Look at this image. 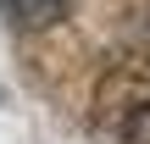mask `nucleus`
Returning a JSON list of instances; mask_svg holds the SVG:
<instances>
[{
  "label": "nucleus",
  "mask_w": 150,
  "mask_h": 144,
  "mask_svg": "<svg viewBox=\"0 0 150 144\" xmlns=\"http://www.w3.org/2000/svg\"><path fill=\"white\" fill-rule=\"evenodd\" d=\"M22 28H56L67 11H72V0H0Z\"/></svg>",
  "instance_id": "obj_2"
},
{
  "label": "nucleus",
  "mask_w": 150,
  "mask_h": 144,
  "mask_svg": "<svg viewBox=\"0 0 150 144\" xmlns=\"http://www.w3.org/2000/svg\"><path fill=\"white\" fill-rule=\"evenodd\" d=\"M89 122L106 144H150V61H111L95 78Z\"/></svg>",
  "instance_id": "obj_1"
}]
</instances>
